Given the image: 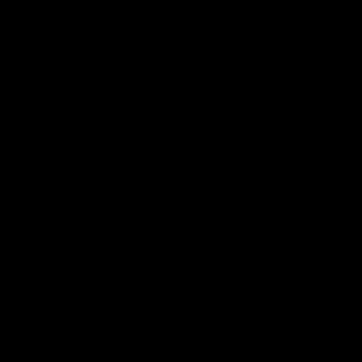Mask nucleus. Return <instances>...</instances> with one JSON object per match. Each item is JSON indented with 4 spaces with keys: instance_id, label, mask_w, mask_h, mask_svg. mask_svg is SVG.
I'll list each match as a JSON object with an SVG mask.
<instances>
[]
</instances>
